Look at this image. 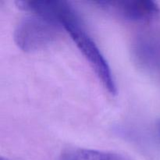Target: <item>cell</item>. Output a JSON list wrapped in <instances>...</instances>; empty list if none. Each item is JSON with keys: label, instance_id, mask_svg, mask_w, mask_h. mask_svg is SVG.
Wrapping results in <instances>:
<instances>
[{"label": "cell", "instance_id": "6da1fadb", "mask_svg": "<svg viewBox=\"0 0 160 160\" xmlns=\"http://www.w3.org/2000/svg\"><path fill=\"white\" fill-rule=\"evenodd\" d=\"M62 27L49 20L33 15L19 22L14 31L15 43L25 52L40 51L59 38Z\"/></svg>", "mask_w": 160, "mask_h": 160}, {"label": "cell", "instance_id": "7a4b0ae2", "mask_svg": "<svg viewBox=\"0 0 160 160\" xmlns=\"http://www.w3.org/2000/svg\"><path fill=\"white\" fill-rule=\"evenodd\" d=\"M62 28L70 34L105 88L111 95H116L117 85L110 67L95 42L83 29L82 25L66 24Z\"/></svg>", "mask_w": 160, "mask_h": 160}, {"label": "cell", "instance_id": "3957f363", "mask_svg": "<svg viewBox=\"0 0 160 160\" xmlns=\"http://www.w3.org/2000/svg\"><path fill=\"white\" fill-rule=\"evenodd\" d=\"M16 5L19 9L32 12L63 27L66 24H81V20L76 9L66 1L52 0H18Z\"/></svg>", "mask_w": 160, "mask_h": 160}, {"label": "cell", "instance_id": "277c9868", "mask_svg": "<svg viewBox=\"0 0 160 160\" xmlns=\"http://www.w3.org/2000/svg\"><path fill=\"white\" fill-rule=\"evenodd\" d=\"M97 5L103 10L129 21H146L159 13V8L149 0L98 1Z\"/></svg>", "mask_w": 160, "mask_h": 160}, {"label": "cell", "instance_id": "5b68a950", "mask_svg": "<svg viewBox=\"0 0 160 160\" xmlns=\"http://www.w3.org/2000/svg\"><path fill=\"white\" fill-rule=\"evenodd\" d=\"M134 62L140 69L152 71L160 67V39L150 33L139 34L131 45Z\"/></svg>", "mask_w": 160, "mask_h": 160}, {"label": "cell", "instance_id": "8992f818", "mask_svg": "<svg viewBox=\"0 0 160 160\" xmlns=\"http://www.w3.org/2000/svg\"><path fill=\"white\" fill-rule=\"evenodd\" d=\"M59 160H131L122 155L110 152L88 149V148H70L64 151L59 156Z\"/></svg>", "mask_w": 160, "mask_h": 160}, {"label": "cell", "instance_id": "52a82bcc", "mask_svg": "<svg viewBox=\"0 0 160 160\" xmlns=\"http://www.w3.org/2000/svg\"><path fill=\"white\" fill-rule=\"evenodd\" d=\"M158 129H159V132L160 134V120L159 122H158Z\"/></svg>", "mask_w": 160, "mask_h": 160}, {"label": "cell", "instance_id": "ba28073f", "mask_svg": "<svg viewBox=\"0 0 160 160\" xmlns=\"http://www.w3.org/2000/svg\"><path fill=\"white\" fill-rule=\"evenodd\" d=\"M0 160H9V159H5V158L1 157V158H0Z\"/></svg>", "mask_w": 160, "mask_h": 160}]
</instances>
